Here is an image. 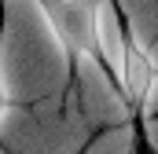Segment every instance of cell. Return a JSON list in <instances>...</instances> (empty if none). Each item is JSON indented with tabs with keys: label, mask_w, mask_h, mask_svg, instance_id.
<instances>
[{
	"label": "cell",
	"mask_w": 158,
	"mask_h": 154,
	"mask_svg": "<svg viewBox=\"0 0 158 154\" xmlns=\"http://www.w3.org/2000/svg\"><path fill=\"white\" fill-rule=\"evenodd\" d=\"M33 4L63 55L70 88H77L81 63H96L99 70H107L103 37H99V0H33Z\"/></svg>",
	"instance_id": "obj_1"
},
{
	"label": "cell",
	"mask_w": 158,
	"mask_h": 154,
	"mask_svg": "<svg viewBox=\"0 0 158 154\" xmlns=\"http://www.w3.org/2000/svg\"><path fill=\"white\" fill-rule=\"evenodd\" d=\"M0 48H4V0H0ZM7 110H11V92H7V84H4V70H0V125H4Z\"/></svg>",
	"instance_id": "obj_2"
},
{
	"label": "cell",
	"mask_w": 158,
	"mask_h": 154,
	"mask_svg": "<svg viewBox=\"0 0 158 154\" xmlns=\"http://www.w3.org/2000/svg\"><path fill=\"white\" fill-rule=\"evenodd\" d=\"M77 154H88V147H81V151H77Z\"/></svg>",
	"instance_id": "obj_3"
}]
</instances>
